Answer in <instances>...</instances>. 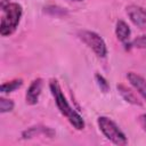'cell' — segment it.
<instances>
[{
  "label": "cell",
  "mask_w": 146,
  "mask_h": 146,
  "mask_svg": "<svg viewBox=\"0 0 146 146\" xmlns=\"http://www.w3.org/2000/svg\"><path fill=\"white\" fill-rule=\"evenodd\" d=\"M2 11L3 14L0 23V34L2 36H7L13 34L17 29L23 14V8L19 3L11 2L8 6H6L2 9Z\"/></svg>",
  "instance_id": "cell-2"
},
{
  "label": "cell",
  "mask_w": 146,
  "mask_h": 146,
  "mask_svg": "<svg viewBox=\"0 0 146 146\" xmlns=\"http://www.w3.org/2000/svg\"><path fill=\"white\" fill-rule=\"evenodd\" d=\"M79 38L90 48L98 57H105L107 55V47L103 38L92 31H80L78 33Z\"/></svg>",
  "instance_id": "cell-4"
},
{
  "label": "cell",
  "mask_w": 146,
  "mask_h": 146,
  "mask_svg": "<svg viewBox=\"0 0 146 146\" xmlns=\"http://www.w3.org/2000/svg\"><path fill=\"white\" fill-rule=\"evenodd\" d=\"M130 33H131V31H130L129 25L122 19L117 21L116 27H115V34H116L117 40L121 41L124 46L130 41Z\"/></svg>",
  "instance_id": "cell-9"
},
{
  "label": "cell",
  "mask_w": 146,
  "mask_h": 146,
  "mask_svg": "<svg viewBox=\"0 0 146 146\" xmlns=\"http://www.w3.org/2000/svg\"><path fill=\"white\" fill-rule=\"evenodd\" d=\"M73 1H82V0H73Z\"/></svg>",
  "instance_id": "cell-18"
},
{
  "label": "cell",
  "mask_w": 146,
  "mask_h": 146,
  "mask_svg": "<svg viewBox=\"0 0 146 146\" xmlns=\"http://www.w3.org/2000/svg\"><path fill=\"white\" fill-rule=\"evenodd\" d=\"M49 87H50V91H51V94L54 96L55 103H56L59 112L68 120V122L76 130H82L84 128V125H86L84 124V120L82 119V116L76 111H74L70 106L66 97L64 96V94L62 91V88H60L58 81L56 79H51L50 82H49Z\"/></svg>",
  "instance_id": "cell-1"
},
{
  "label": "cell",
  "mask_w": 146,
  "mask_h": 146,
  "mask_svg": "<svg viewBox=\"0 0 146 146\" xmlns=\"http://www.w3.org/2000/svg\"><path fill=\"white\" fill-rule=\"evenodd\" d=\"M10 2L9 0H0V6H1V9H3L6 6H8Z\"/></svg>",
  "instance_id": "cell-17"
},
{
  "label": "cell",
  "mask_w": 146,
  "mask_h": 146,
  "mask_svg": "<svg viewBox=\"0 0 146 146\" xmlns=\"http://www.w3.org/2000/svg\"><path fill=\"white\" fill-rule=\"evenodd\" d=\"M97 123H98V127H99L100 131L103 132V135L108 140H111L113 144L122 146V145H125L128 143L124 132L110 117H107V116H99L97 119Z\"/></svg>",
  "instance_id": "cell-3"
},
{
  "label": "cell",
  "mask_w": 146,
  "mask_h": 146,
  "mask_svg": "<svg viewBox=\"0 0 146 146\" xmlns=\"http://www.w3.org/2000/svg\"><path fill=\"white\" fill-rule=\"evenodd\" d=\"M44 9H46L47 13H49V14H51V15H58L57 11H66L65 9H63V8H58V7H56V10H54V6L47 7V8H44Z\"/></svg>",
  "instance_id": "cell-15"
},
{
  "label": "cell",
  "mask_w": 146,
  "mask_h": 146,
  "mask_svg": "<svg viewBox=\"0 0 146 146\" xmlns=\"http://www.w3.org/2000/svg\"><path fill=\"white\" fill-rule=\"evenodd\" d=\"M116 88H117L119 94L122 96V98H123L125 102H128V103H130V104H132V105H138V106L141 105V102L138 99V97L136 96V94H135L131 89H129V88L125 87L124 84H117Z\"/></svg>",
  "instance_id": "cell-10"
},
{
  "label": "cell",
  "mask_w": 146,
  "mask_h": 146,
  "mask_svg": "<svg viewBox=\"0 0 146 146\" xmlns=\"http://www.w3.org/2000/svg\"><path fill=\"white\" fill-rule=\"evenodd\" d=\"M22 84H23V80H22V79H15V80H13V81L2 83L1 87H0V90H1V92H3V94L13 92V91H15L16 89H18L19 87H22Z\"/></svg>",
  "instance_id": "cell-11"
},
{
  "label": "cell",
  "mask_w": 146,
  "mask_h": 146,
  "mask_svg": "<svg viewBox=\"0 0 146 146\" xmlns=\"http://www.w3.org/2000/svg\"><path fill=\"white\" fill-rule=\"evenodd\" d=\"M138 122H139L140 127L143 128V130L146 131V114H141V115H139V117H138Z\"/></svg>",
  "instance_id": "cell-16"
},
{
  "label": "cell",
  "mask_w": 146,
  "mask_h": 146,
  "mask_svg": "<svg viewBox=\"0 0 146 146\" xmlns=\"http://www.w3.org/2000/svg\"><path fill=\"white\" fill-rule=\"evenodd\" d=\"M127 49L130 48H141V49H146V35H139L136 39H133L132 41H129L125 44Z\"/></svg>",
  "instance_id": "cell-12"
},
{
  "label": "cell",
  "mask_w": 146,
  "mask_h": 146,
  "mask_svg": "<svg viewBox=\"0 0 146 146\" xmlns=\"http://www.w3.org/2000/svg\"><path fill=\"white\" fill-rule=\"evenodd\" d=\"M127 78H128L129 82L131 83V86L139 92V95L144 99H146V80L143 76H140L133 72H129L127 74Z\"/></svg>",
  "instance_id": "cell-7"
},
{
  "label": "cell",
  "mask_w": 146,
  "mask_h": 146,
  "mask_svg": "<svg viewBox=\"0 0 146 146\" xmlns=\"http://www.w3.org/2000/svg\"><path fill=\"white\" fill-rule=\"evenodd\" d=\"M41 90H42V79L38 78L31 82V84L26 91V96H25L26 103L29 105H35L39 100Z\"/></svg>",
  "instance_id": "cell-6"
},
{
  "label": "cell",
  "mask_w": 146,
  "mask_h": 146,
  "mask_svg": "<svg viewBox=\"0 0 146 146\" xmlns=\"http://www.w3.org/2000/svg\"><path fill=\"white\" fill-rule=\"evenodd\" d=\"M95 79H96V82H97V86L99 87V89L103 91V92H107L110 90V84L107 82V80L100 75L99 73H96L95 74Z\"/></svg>",
  "instance_id": "cell-13"
},
{
  "label": "cell",
  "mask_w": 146,
  "mask_h": 146,
  "mask_svg": "<svg viewBox=\"0 0 146 146\" xmlns=\"http://www.w3.org/2000/svg\"><path fill=\"white\" fill-rule=\"evenodd\" d=\"M14 110V102L7 98L1 97L0 98V113H6L10 112Z\"/></svg>",
  "instance_id": "cell-14"
},
{
  "label": "cell",
  "mask_w": 146,
  "mask_h": 146,
  "mask_svg": "<svg viewBox=\"0 0 146 146\" xmlns=\"http://www.w3.org/2000/svg\"><path fill=\"white\" fill-rule=\"evenodd\" d=\"M46 136V137H54L55 136V131L49 128V127H43V125H36V127H31L29 128L27 130H25L23 132V138H32V137H35V136Z\"/></svg>",
  "instance_id": "cell-8"
},
{
  "label": "cell",
  "mask_w": 146,
  "mask_h": 146,
  "mask_svg": "<svg viewBox=\"0 0 146 146\" xmlns=\"http://www.w3.org/2000/svg\"><path fill=\"white\" fill-rule=\"evenodd\" d=\"M127 14L136 26L141 30H146V9L140 6L130 5L127 7Z\"/></svg>",
  "instance_id": "cell-5"
}]
</instances>
